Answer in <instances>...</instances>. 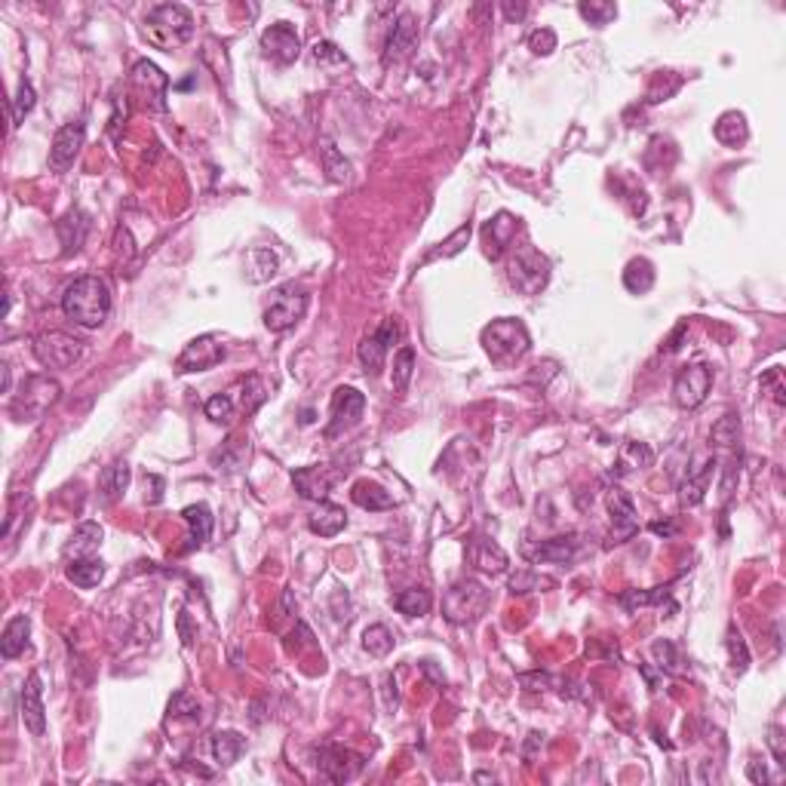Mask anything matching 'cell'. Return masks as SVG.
Masks as SVG:
<instances>
[{"label":"cell","mask_w":786,"mask_h":786,"mask_svg":"<svg viewBox=\"0 0 786 786\" xmlns=\"http://www.w3.org/2000/svg\"><path fill=\"white\" fill-rule=\"evenodd\" d=\"M62 310L68 319H75L83 329H98L111 317V289L98 277H77L75 283L65 286L62 292Z\"/></svg>","instance_id":"cell-1"},{"label":"cell","mask_w":786,"mask_h":786,"mask_svg":"<svg viewBox=\"0 0 786 786\" xmlns=\"http://www.w3.org/2000/svg\"><path fill=\"white\" fill-rule=\"evenodd\" d=\"M145 37H148L151 43L163 46V50L188 43V40L194 37L191 10L182 4H160L154 10H148V16H145Z\"/></svg>","instance_id":"cell-2"},{"label":"cell","mask_w":786,"mask_h":786,"mask_svg":"<svg viewBox=\"0 0 786 786\" xmlns=\"http://www.w3.org/2000/svg\"><path fill=\"white\" fill-rule=\"evenodd\" d=\"M529 344H531L529 329L513 317L495 319V323L483 329V348L485 354L491 357V363L498 365H510L516 363V359H523L529 354Z\"/></svg>","instance_id":"cell-3"},{"label":"cell","mask_w":786,"mask_h":786,"mask_svg":"<svg viewBox=\"0 0 786 786\" xmlns=\"http://www.w3.org/2000/svg\"><path fill=\"white\" fill-rule=\"evenodd\" d=\"M489 602H491V590L468 578V581H458L455 587L445 593L443 615L449 617L452 624H473L485 615Z\"/></svg>","instance_id":"cell-4"},{"label":"cell","mask_w":786,"mask_h":786,"mask_svg":"<svg viewBox=\"0 0 786 786\" xmlns=\"http://www.w3.org/2000/svg\"><path fill=\"white\" fill-rule=\"evenodd\" d=\"M59 393H62V388H59L56 378L31 375L28 381H25L22 393L12 399V415H19L22 421H37L50 405L59 403Z\"/></svg>","instance_id":"cell-5"},{"label":"cell","mask_w":786,"mask_h":786,"mask_svg":"<svg viewBox=\"0 0 786 786\" xmlns=\"http://www.w3.org/2000/svg\"><path fill=\"white\" fill-rule=\"evenodd\" d=\"M308 314V292L295 289V286H283V289L271 292V302L264 308V326L271 332H286Z\"/></svg>","instance_id":"cell-6"},{"label":"cell","mask_w":786,"mask_h":786,"mask_svg":"<svg viewBox=\"0 0 786 786\" xmlns=\"http://www.w3.org/2000/svg\"><path fill=\"white\" fill-rule=\"evenodd\" d=\"M35 357L46 369H68L83 357V342L68 332H43L35 342Z\"/></svg>","instance_id":"cell-7"},{"label":"cell","mask_w":786,"mask_h":786,"mask_svg":"<svg viewBox=\"0 0 786 786\" xmlns=\"http://www.w3.org/2000/svg\"><path fill=\"white\" fill-rule=\"evenodd\" d=\"M507 274H510V283L516 286L519 292H525V295H535V292L544 289V283H547L550 262L538 249H531V246H523V249L513 255Z\"/></svg>","instance_id":"cell-8"},{"label":"cell","mask_w":786,"mask_h":786,"mask_svg":"<svg viewBox=\"0 0 786 786\" xmlns=\"http://www.w3.org/2000/svg\"><path fill=\"white\" fill-rule=\"evenodd\" d=\"M710 388H712V369L707 363H691L676 375L672 399H676L679 409H697V405L710 397Z\"/></svg>","instance_id":"cell-9"},{"label":"cell","mask_w":786,"mask_h":786,"mask_svg":"<svg viewBox=\"0 0 786 786\" xmlns=\"http://www.w3.org/2000/svg\"><path fill=\"white\" fill-rule=\"evenodd\" d=\"M365 409V397L357 388H338L332 393V421L326 428V436H338L342 430L354 428V424L363 418Z\"/></svg>","instance_id":"cell-10"},{"label":"cell","mask_w":786,"mask_h":786,"mask_svg":"<svg viewBox=\"0 0 786 786\" xmlns=\"http://www.w3.org/2000/svg\"><path fill=\"white\" fill-rule=\"evenodd\" d=\"M83 138H86L83 120H71V123H65L62 130L56 132V138H52L50 169L52 172H65V169H68V166L77 160L80 148H83Z\"/></svg>","instance_id":"cell-11"},{"label":"cell","mask_w":786,"mask_h":786,"mask_svg":"<svg viewBox=\"0 0 786 786\" xmlns=\"http://www.w3.org/2000/svg\"><path fill=\"white\" fill-rule=\"evenodd\" d=\"M262 50L271 62L292 65L298 59V52H302V40H298V31L289 22H274L262 35Z\"/></svg>","instance_id":"cell-12"},{"label":"cell","mask_w":786,"mask_h":786,"mask_svg":"<svg viewBox=\"0 0 786 786\" xmlns=\"http://www.w3.org/2000/svg\"><path fill=\"white\" fill-rule=\"evenodd\" d=\"M222 359H224V344L218 342L216 335H200L182 350V357L176 359V369L178 372H203V369L218 365Z\"/></svg>","instance_id":"cell-13"},{"label":"cell","mask_w":786,"mask_h":786,"mask_svg":"<svg viewBox=\"0 0 786 786\" xmlns=\"http://www.w3.org/2000/svg\"><path fill=\"white\" fill-rule=\"evenodd\" d=\"M132 86L142 92V98L154 111H166V90H169V77H166L154 62H148V59L136 62V68H132Z\"/></svg>","instance_id":"cell-14"},{"label":"cell","mask_w":786,"mask_h":786,"mask_svg":"<svg viewBox=\"0 0 786 786\" xmlns=\"http://www.w3.org/2000/svg\"><path fill=\"white\" fill-rule=\"evenodd\" d=\"M609 513H611V544L630 541L639 531V516H636V504H633V498L624 489L609 491Z\"/></svg>","instance_id":"cell-15"},{"label":"cell","mask_w":786,"mask_h":786,"mask_svg":"<svg viewBox=\"0 0 786 786\" xmlns=\"http://www.w3.org/2000/svg\"><path fill=\"white\" fill-rule=\"evenodd\" d=\"M397 338H399V326L393 323V319H384V323L378 326L375 335H369L363 344H359L357 357H359V363L365 365V372H369V375H378V372H381L384 357H388L390 344L397 342Z\"/></svg>","instance_id":"cell-16"},{"label":"cell","mask_w":786,"mask_h":786,"mask_svg":"<svg viewBox=\"0 0 786 786\" xmlns=\"http://www.w3.org/2000/svg\"><path fill=\"white\" fill-rule=\"evenodd\" d=\"M19 710H22V722L25 728L35 737H43L46 731V710H43V685H40V676L31 672L22 685V697H19Z\"/></svg>","instance_id":"cell-17"},{"label":"cell","mask_w":786,"mask_h":786,"mask_svg":"<svg viewBox=\"0 0 786 786\" xmlns=\"http://www.w3.org/2000/svg\"><path fill=\"white\" fill-rule=\"evenodd\" d=\"M317 765L332 783L354 781L359 771H363V758L354 756V752H348V750H342V747H323V750H319V762Z\"/></svg>","instance_id":"cell-18"},{"label":"cell","mask_w":786,"mask_h":786,"mask_svg":"<svg viewBox=\"0 0 786 786\" xmlns=\"http://www.w3.org/2000/svg\"><path fill=\"white\" fill-rule=\"evenodd\" d=\"M338 473H332L326 464H314V468H302L292 473V483H295V491L308 501H326V495L335 485Z\"/></svg>","instance_id":"cell-19"},{"label":"cell","mask_w":786,"mask_h":786,"mask_svg":"<svg viewBox=\"0 0 786 786\" xmlns=\"http://www.w3.org/2000/svg\"><path fill=\"white\" fill-rule=\"evenodd\" d=\"M712 470H716V461H712V458L697 461L695 468H688L682 489H679V504H682V507H697V504L703 501V495H707V489H710Z\"/></svg>","instance_id":"cell-20"},{"label":"cell","mask_w":786,"mask_h":786,"mask_svg":"<svg viewBox=\"0 0 786 786\" xmlns=\"http://www.w3.org/2000/svg\"><path fill=\"white\" fill-rule=\"evenodd\" d=\"M415 43H418V25L409 12H403V16L397 19V25H393L388 46H384V62L388 65L399 62V59L409 56V52L415 50Z\"/></svg>","instance_id":"cell-21"},{"label":"cell","mask_w":786,"mask_h":786,"mask_svg":"<svg viewBox=\"0 0 786 786\" xmlns=\"http://www.w3.org/2000/svg\"><path fill=\"white\" fill-rule=\"evenodd\" d=\"M581 550V541L578 535H562V538H550V541L538 544V547L525 550L531 562H571Z\"/></svg>","instance_id":"cell-22"},{"label":"cell","mask_w":786,"mask_h":786,"mask_svg":"<svg viewBox=\"0 0 786 786\" xmlns=\"http://www.w3.org/2000/svg\"><path fill=\"white\" fill-rule=\"evenodd\" d=\"M130 464L126 461H111L108 468L98 473V501L114 504L123 498V491L130 489Z\"/></svg>","instance_id":"cell-23"},{"label":"cell","mask_w":786,"mask_h":786,"mask_svg":"<svg viewBox=\"0 0 786 786\" xmlns=\"http://www.w3.org/2000/svg\"><path fill=\"white\" fill-rule=\"evenodd\" d=\"M513 234H516V218H513L510 212H498V216L483 228L485 252H489L491 258H498V255H501L504 246H510Z\"/></svg>","instance_id":"cell-24"},{"label":"cell","mask_w":786,"mask_h":786,"mask_svg":"<svg viewBox=\"0 0 786 786\" xmlns=\"http://www.w3.org/2000/svg\"><path fill=\"white\" fill-rule=\"evenodd\" d=\"M310 531L319 538H335L338 531L348 525V513H344V507H338V504L332 501H319V507L314 510V516H310Z\"/></svg>","instance_id":"cell-25"},{"label":"cell","mask_w":786,"mask_h":786,"mask_svg":"<svg viewBox=\"0 0 786 786\" xmlns=\"http://www.w3.org/2000/svg\"><path fill=\"white\" fill-rule=\"evenodd\" d=\"M470 559L473 565H479L483 571H491V575L507 569V553L498 547L491 538H476V541L470 544Z\"/></svg>","instance_id":"cell-26"},{"label":"cell","mask_w":786,"mask_h":786,"mask_svg":"<svg viewBox=\"0 0 786 786\" xmlns=\"http://www.w3.org/2000/svg\"><path fill=\"white\" fill-rule=\"evenodd\" d=\"M28 633H31V621L25 615H16L10 624L4 627V636H0V655L6 657V661H12V657H19L25 651V645H28Z\"/></svg>","instance_id":"cell-27"},{"label":"cell","mask_w":786,"mask_h":786,"mask_svg":"<svg viewBox=\"0 0 786 786\" xmlns=\"http://www.w3.org/2000/svg\"><path fill=\"white\" fill-rule=\"evenodd\" d=\"M185 523L191 525V538H188V547L185 550H197L203 547L206 541H209L212 535V510L206 507V504H191V507H185Z\"/></svg>","instance_id":"cell-28"},{"label":"cell","mask_w":786,"mask_h":786,"mask_svg":"<svg viewBox=\"0 0 786 786\" xmlns=\"http://www.w3.org/2000/svg\"><path fill=\"white\" fill-rule=\"evenodd\" d=\"M102 525L98 523H80L75 529V535H71V541L65 544V556H92V550L102 544Z\"/></svg>","instance_id":"cell-29"},{"label":"cell","mask_w":786,"mask_h":786,"mask_svg":"<svg viewBox=\"0 0 786 786\" xmlns=\"http://www.w3.org/2000/svg\"><path fill=\"white\" fill-rule=\"evenodd\" d=\"M105 578V562L92 556H80L68 565V581L80 590H92L98 587V581Z\"/></svg>","instance_id":"cell-30"},{"label":"cell","mask_w":786,"mask_h":786,"mask_svg":"<svg viewBox=\"0 0 786 786\" xmlns=\"http://www.w3.org/2000/svg\"><path fill=\"white\" fill-rule=\"evenodd\" d=\"M716 138L722 145H728V148H737V145L747 142L750 130H747V117L741 114V111H725L722 117L716 120Z\"/></svg>","instance_id":"cell-31"},{"label":"cell","mask_w":786,"mask_h":786,"mask_svg":"<svg viewBox=\"0 0 786 786\" xmlns=\"http://www.w3.org/2000/svg\"><path fill=\"white\" fill-rule=\"evenodd\" d=\"M354 501L359 504L363 510H388L393 507V498L390 491H384L378 483H369V479H359V483H354Z\"/></svg>","instance_id":"cell-32"},{"label":"cell","mask_w":786,"mask_h":786,"mask_svg":"<svg viewBox=\"0 0 786 786\" xmlns=\"http://www.w3.org/2000/svg\"><path fill=\"white\" fill-rule=\"evenodd\" d=\"M246 750V737L237 735V731H218L212 735V756L222 765H234Z\"/></svg>","instance_id":"cell-33"},{"label":"cell","mask_w":786,"mask_h":786,"mask_svg":"<svg viewBox=\"0 0 786 786\" xmlns=\"http://www.w3.org/2000/svg\"><path fill=\"white\" fill-rule=\"evenodd\" d=\"M624 286H627L630 292H636V295L648 292L651 286H655V264H651L648 258H633L627 271H624Z\"/></svg>","instance_id":"cell-34"},{"label":"cell","mask_w":786,"mask_h":786,"mask_svg":"<svg viewBox=\"0 0 786 786\" xmlns=\"http://www.w3.org/2000/svg\"><path fill=\"white\" fill-rule=\"evenodd\" d=\"M393 605H397V611H403V615H409V617H424L433 609V596H430V590H424V587H412V590L399 593V596L393 599Z\"/></svg>","instance_id":"cell-35"},{"label":"cell","mask_w":786,"mask_h":786,"mask_svg":"<svg viewBox=\"0 0 786 786\" xmlns=\"http://www.w3.org/2000/svg\"><path fill=\"white\" fill-rule=\"evenodd\" d=\"M246 268H249L252 283H264L268 277L277 274V255L271 249H264V246H258V249H252L249 258H246Z\"/></svg>","instance_id":"cell-36"},{"label":"cell","mask_w":786,"mask_h":786,"mask_svg":"<svg viewBox=\"0 0 786 786\" xmlns=\"http://www.w3.org/2000/svg\"><path fill=\"white\" fill-rule=\"evenodd\" d=\"M412 372H415V350H412V348H403L397 357H393V369H390V384H393V390L403 393L405 388H409Z\"/></svg>","instance_id":"cell-37"},{"label":"cell","mask_w":786,"mask_h":786,"mask_svg":"<svg viewBox=\"0 0 786 786\" xmlns=\"http://www.w3.org/2000/svg\"><path fill=\"white\" fill-rule=\"evenodd\" d=\"M363 648L369 651L372 657H388L393 651V636L388 627H381V624H375V627H369L363 633Z\"/></svg>","instance_id":"cell-38"},{"label":"cell","mask_w":786,"mask_h":786,"mask_svg":"<svg viewBox=\"0 0 786 786\" xmlns=\"http://www.w3.org/2000/svg\"><path fill=\"white\" fill-rule=\"evenodd\" d=\"M651 461H655V452H651L645 443H624V449H621V468L624 470L651 468Z\"/></svg>","instance_id":"cell-39"},{"label":"cell","mask_w":786,"mask_h":786,"mask_svg":"<svg viewBox=\"0 0 786 786\" xmlns=\"http://www.w3.org/2000/svg\"><path fill=\"white\" fill-rule=\"evenodd\" d=\"M578 12H581L584 19H587L590 25H609L611 19L617 16V6L615 4H605V0H590V4H581L578 6Z\"/></svg>","instance_id":"cell-40"},{"label":"cell","mask_w":786,"mask_h":786,"mask_svg":"<svg viewBox=\"0 0 786 786\" xmlns=\"http://www.w3.org/2000/svg\"><path fill=\"white\" fill-rule=\"evenodd\" d=\"M670 596V590L667 587H655V590H627L624 593V609H645V605H657V602H664V599Z\"/></svg>","instance_id":"cell-41"},{"label":"cell","mask_w":786,"mask_h":786,"mask_svg":"<svg viewBox=\"0 0 786 786\" xmlns=\"http://www.w3.org/2000/svg\"><path fill=\"white\" fill-rule=\"evenodd\" d=\"M264 399H268V384H264L258 375H249L243 381V412L246 415H252Z\"/></svg>","instance_id":"cell-42"},{"label":"cell","mask_w":786,"mask_h":786,"mask_svg":"<svg viewBox=\"0 0 786 786\" xmlns=\"http://www.w3.org/2000/svg\"><path fill=\"white\" fill-rule=\"evenodd\" d=\"M737 436H741V421H737V415H725V418H719V421L712 424L710 439L716 445H735Z\"/></svg>","instance_id":"cell-43"},{"label":"cell","mask_w":786,"mask_h":786,"mask_svg":"<svg viewBox=\"0 0 786 786\" xmlns=\"http://www.w3.org/2000/svg\"><path fill=\"white\" fill-rule=\"evenodd\" d=\"M31 108H35V86H31L28 80H22L16 90V98H12V126L22 123V120L31 114Z\"/></svg>","instance_id":"cell-44"},{"label":"cell","mask_w":786,"mask_h":786,"mask_svg":"<svg viewBox=\"0 0 786 786\" xmlns=\"http://www.w3.org/2000/svg\"><path fill=\"white\" fill-rule=\"evenodd\" d=\"M468 240H470V224H464V228H458L455 234L445 240V243H439V249H433V252H430L428 262H436V258H452V255H458V252H461L464 246H468Z\"/></svg>","instance_id":"cell-45"},{"label":"cell","mask_w":786,"mask_h":786,"mask_svg":"<svg viewBox=\"0 0 786 786\" xmlns=\"http://www.w3.org/2000/svg\"><path fill=\"white\" fill-rule=\"evenodd\" d=\"M728 655H731V664H735L737 672H743V670L750 667V648H747L743 636L735 627L728 630Z\"/></svg>","instance_id":"cell-46"},{"label":"cell","mask_w":786,"mask_h":786,"mask_svg":"<svg viewBox=\"0 0 786 786\" xmlns=\"http://www.w3.org/2000/svg\"><path fill=\"white\" fill-rule=\"evenodd\" d=\"M310 59H314L317 65L335 62V65H344V68H348V56H344V52L338 50L335 43H329V40H319V43H314V52H310Z\"/></svg>","instance_id":"cell-47"},{"label":"cell","mask_w":786,"mask_h":786,"mask_svg":"<svg viewBox=\"0 0 786 786\" xmlns=\"http://www.w3.org/2000/svg\"><path fill=\"white\" fill-rule=\"evenodd\" d=\"M231 415H234V403L224 393H218L206 403V418H212V421H231Z\"/></svg>","instance_id":"cell-48"},{"label":"cell","mask_w":786,"mask_h":786,"mask_svg":"<svg viewBox=\"0 0 786 786\" xmlns=\"http://www.w3.org/2000/svg\"><path fill=\"white\" fill-rule=\"evenodd\" d=\"M529 46L535 56H550V52L556 50V35H553L550 28H538L529 35Z\"/></svg>","instance_id":"cell-49"},{"label":"cell","mask_w":786,"mask_h":786,"mask_svg":"<svg viewBox=\"0 0 786 786\" xmlns=\"http://www.w3.org/2000/svg\"><path fill=\"white\" fill-rule=\"evenodd\" d=\"M651 651H655V657H657V664H661V670H676L679 667L676 645H672L670 639H657V642L651 645Z\"/></svg>","instance_id":"cell-50"},{"label":"cell","mask_w":786,"mask_h":786,"mask_svg":"<svg viewBox=\"0 0 786 786\" xmlns=\"http://www.w3.org/2000/svg\"><path fill=\"white\" fill-rule=\"evenodd\" d=\"M768 747H771V752H774L777 765L786 768V737H783L781 725H771V728H768Z\"/></svg>","instance_id":"cell-51"},{"label":"cell","mask_w":786,"mask_h":786,"mask_svg":"<svg viewBox=\"0 0 786 786\" xmlns=\"http://www.w3.org/2000/svg\"><path fill=\"white\" fill-rule=\"evenodd\" d=\"M197 712H200V707L191 701L188 691H178V695L169 701V716H197Z\"/></svg>","instance_id":"cell-52"},{"label":"cell","mask_w":786,"mask_h":786,"mask_svg":"<svg viewBox=\"0 0 786 786\" xmlns=\"http://www.w3.org/2000/svg\"><path fill=\"white\" fill-rule=\"evenodd\" d=\"M538 575L535 571H516V575L510 578V590L513 593H529V590H535L538 587Z\"/></svg>","instance_id":"cell-53"},{"label":"cell","mask_w":786,"mask_h":786,"mask_svg":"<svg viewBox=\"0 0 786 786\" xmlns=\"http://www.w3.org/2000/svg\"><path fill=\"white\" fill-rule=\"evenodd\" d=\"M178 633H182V642H185V645H194V633H191V617H188V611H182V615H178Z\"/></svg>","instance_id":"cell-54"},{"label":"cell","mask_w":786,"mask_h":786,"mask_svg":"<svg viewBox=\"0 0 786 786\" xmlns=\"http://www.w3.org/2000/svg\"><path fill=\"white\" fill-rule=\"evenodd\" d=\"M747 774H750L752 783H768V768H765L762 762H750Z\"/></svg>","instance_id":"cell-55"},{"label":"cell","mask_w":786,"mask_h":786,"mask_svg":"<svg viewBox=\"0 0 786 786\" xmlns=\"http://www.w3.org/2000/svg\"><path fill=\"white\" fill-rule=\"evenodd\" d=\"M504 12H507V19H523L525 16V4H519V6L504 4Z\"/></svg>","instance_id":"cell-56"},{"label":"cell","mask_w":786,"mask_h":786,"mask_svg":"<svg viewBox=\"0 0 786 786\" xmlns=\"http://www.w3.org/2000/svg\"><path fill=\"white\" fill-rule=\"evenodd\" d=\"M651 531H655V535H672V525H664V523H651Z\"/></svg>","instance_id":"cell-57"}]
</instances>
